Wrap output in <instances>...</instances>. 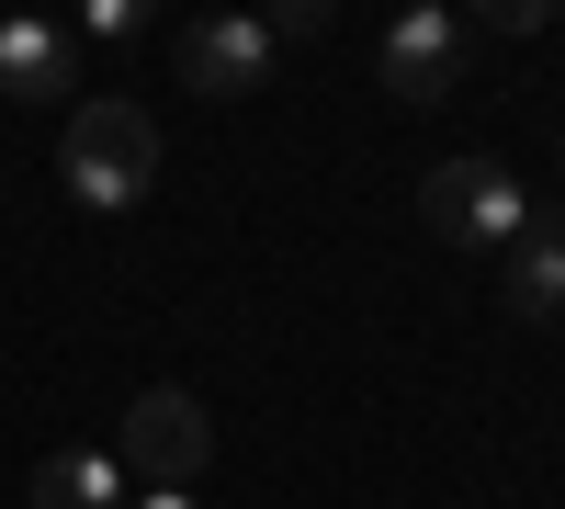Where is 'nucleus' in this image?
<instances>
[{
    "instance_id": "423d86ee",
    "label": "nucleus",
    "mask_w": 565,
    "mask_h": 509,
    "mask_svg": "<svg viewBox=\"0 0 565 509\" xmlns=\"http://www.w3.org/2000/svg\"><path fill=\"white\" fill-rule=\"evenodd\" d=\"M509 306H521L532 329L565 317V204H532L521 215V238H509Z\"/></svg>"
},
{
    "instance_id": "20e7f679",
    "label": "nucleus",
    "mask_w": 565,
    "mask_h": 509,
    "mask_svg": "<svg viewBox=\"0 0 565 509\" xmlns=\"http://www.w3.org/2000/svg\"><path fill=\"white\" fill-rule=\"evenodd\" d=\"M181 91H204V103H238V91L271 79V23L260 12H204V23H181Z\"/></svg>"
},
{
    "instance_id": "0eeeda50",
    "label": "nucleus",
    "mask_w": 565,
    "mask_h": 509,
    "mask_svg": "<svg viewBox=\"0 0 565 509\" xmlns=\"http://www.w3.org/2000/svg\"><path fill=\"white\" fill-rule=\"evenodd\" d=\"M0 103H68V23L45 12L0 23Z\"/></svg>"
},
{
    "instance_id": "1a4fd4ad",
    "label": "nucleus",
    "mask_w": 565,
    "mask_h": 509,
    "mask_svg": "<svg viewBox=\"0 0 565 509\" xmlns=\"http://www.w3.org/2000/svg\"><path fill=\"white\" fill-rule=\"evenodd\" d=\"M125 509H204L193 487H148V498H125Z\"/></svg>"
},
{
    "instance_id": "6e6552de",
    "label": "nucleus",
    "mask_w": 565,
    "mask_h": 509,
    "mask_svg": "<svg viewBox=\"0 0 565 509\" xmlns=\"http://www.w3.org/2000/svg\"><path fill=\"white\" fill-rule=\"evenodd\" d=\"M23 509H125V465L114 453H45Z\"/></svg>"
},
{
    "instance_id": "7ed1b4c3",
    "label": "nucleus",
    "mask_w": 565,
    "mask_h": 509,
    "mask_svg": "<svg viewBox=\"0 0 565 509\" xmlns=\"http://www.w3.org/2000/svg\"><path fill=\"white\" fill-rule=\"evenodd\" d=\"M114 465L148 476V487H193V476L215 465V420H204V396L148 385V396L125 407V431H114Z\"/></svg>"
},
{
    "instance_id": "39448f33",
    "label": "nucleus",
    "mask_w": 565,
    "mask_h": 509,
    "mask_svg": "<svg viewBox=\"0 0 565 509\" xmlns=\"http://www.w3.org/2000/svg\"><path fill=\"white\" fill-rule=\"evenodd\" d=\"M373 68H385L396 103H452L463 91V23L452 12H396L385 45H373Z\"/></svg>"
},
{
    "instance_id": "f257e3e1",
    "label": "nucleus",
    "mask_w": 565,
    "mask_h": 509,
    "mask_svg": "<svg viewBox=\"0 0 565 509\" xmlns=\"http://www.w3.org/2000/svg\"><path fill=\"white\" fill-rule=\"evenodd\" d=\"M57 170L68 193L90 215H125L159 193V114L125 103V91H90V103H68V136H57Z\"/></svg>"
},
{
    "instance_id": "f03ea898",
    "label": "nucleus",
    "mask_w": 565,
    "mask_h": 509,
    "mask_svg": "<svg viewBox=\"0 0 565 509\" xmlns=\"http://www.w3.org/2000/svg\"><path fill=\"white\" fill-rule=\"evenodd\" d=\"M418 215H430V238H452V250H509L521 215H532V193L498 159H441L430 181H418Z\"/></svg>"
}]
</instances>
